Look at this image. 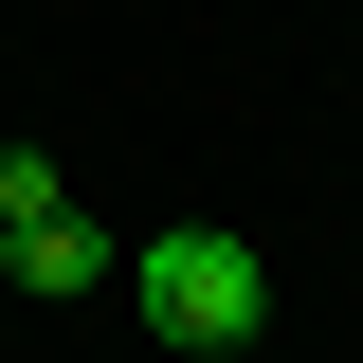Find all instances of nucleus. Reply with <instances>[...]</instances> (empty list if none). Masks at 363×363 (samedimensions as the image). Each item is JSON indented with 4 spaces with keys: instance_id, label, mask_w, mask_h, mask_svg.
<instances>
[{
    "instance_id": "obj_1",
    "label": "nucleus",
    "mask_w": 363,
    "mask_h": 363,
    "mask_svg": "<svg viewBox=\"0 0 363 363\" xmlns=\"http://www.w3.org/2000/svg\"><path fill=\"white\" fill-rule=\"evenodd\" d=\"M128 309L164 327L182 363H236V345L272 327V255H255L236 218H164V236L128 255Z\"/></svg>"
},
{
    "instance_id": "obj_2",
    "label": "nucleus",
    "mask_w": 363,
    "mask_h": 363,
    "mask_svg": "<svg viewBox=\"0 0 363 363\" xmlns=\"http://www.w3.org/2000/svg\"><path fill=\"white\" fill-rule=\"evenodd\" d=\"M0 255H18V291H37V309H91V291H128V236L91 218L73 182L37 164V145H0Z\"/></svg>"
},
{
    "instance_id": "obj_3",
    "label": "nucleus",
    "mask_w": 363,
    "mask_h": 363,
    "mask_svg": "<svg viewBox=\"0 0 363 363\" xmlns=\"http://www.w3.org/2000/svg\"><path fill=\"white\" fill-rule=\"evenodd\" d=\"M0 309H18V255H0Z\"/></svg>"
}]
</instances>
